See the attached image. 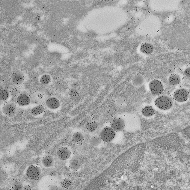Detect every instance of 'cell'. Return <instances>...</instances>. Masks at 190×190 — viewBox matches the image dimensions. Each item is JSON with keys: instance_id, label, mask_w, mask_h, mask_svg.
<instances>
[{"instance_id": "6da1fadb", "label": "cell", "mask_w": 190, "mask_h": 190, "mask_svg": "<svg viewBox=\"0 0 190 190\" xmlns=\"http://www.w3.org/2000/svg\"><path fill=\"white\" fill-rule=\"evenodd\" d=\"M155 104L161 110H167L172 107L173 102L167 96H162L156 99L155 101Z\"/></svg>"}, {"instance_id": "7a4b0ae2", "label": "cell", "mask_w": 190, "mask_h": 190, "mask_svg": "<svg viewBox=\"0 0 190 190\" xmlns=\"http://www.w3.org/2000/svg\"><path fill=\"white\" fill-rule=\"evenodd\" d=\"M115 131L110 127H106L102 130L100 133V137L103 141L110 142L115 137Z\"/></svg>"}, {"instance_id": "3957f363", "label": "cell", "mask_w": 190, "mask_h": 190, "mask_svg": "<svg viewBox=\"0 0 190 190\" xmlns=\"http://www.w3.org/2000/svg\"><path fill=\"white\" fill-rule=\"evenodd\" d=\"M149 88L153 94H161L164 91V86L161 81L157 79L153 80L149 84Z\"/></svg>"}, {"instance_id": "277c9868", "label": "cell", "mask_w": 190, "mask_h": 190, "mask_svg": "<svg viewBox=\"0 0 190 190\" xmlns=\"http://www.w3.org/2000/svg\"><path fill=\"white\" fill-rule=\"evenodd\" d=\"M41 171L40 168L35 165L29 166L26 171V175L28 178L31 180H36L40 177Z\"/></svg>"}, {"instance_id": "5b68a950", "label": "cell", "mask_w": 190, "mask_h": 190, "mask_svg": "<svg viewBox=\"0 0 190 190\" xmlns=\"http://www.w3.org/2000/svg\"><path fill=\"white\" fill-rule=\"evenodd\" d=\"M189 96V92L184 88L177 90L174 94V99L177 102L180 103L186 102L188 100Z\"/></svg>"}, {"instance_id": "8992f818", "label": "cell", "mask_w": 190, "mask_h": 190, "mask_svg": "<svg viewBox=\"0 0 190 190\" xmlns=\"http://www.w3.org/2000/svg\"><path fill=\"white\" fill-rule=\"evenodd\" d=\"M111 126L115 132H121L125 128V122L123 119L121 117H117L114 119L112 121Z\"/></svg>"}, {"instance_id": "52a82bcc", "label": "cell", "mask_w": 190, "mask_h": 190, "mask_svg": "<svg viewBox=\"0 0 190 190\" xmlns=\"http://www.w3.org/2000/svg\"><path fill=\"white\" fill-rule=\"evenodd\" d=\"M3 113L6 116L12 117L16 113V108L14 104L11 103H6L2 107Z\"/></svg>"}, {"instance_id": "ba28073f", "label": "cell", "mask_w": 190, "mask_h": 190, "mask_svg": "<svg viewBox=\"0 0 190 190\" xmlns=\"http://www.w3.org/2000/svg\"><path fill=\"white\" fill-rule=\"evenodd\" d=\"M58 156L62 161H65L68 159L71 155V151L66 147H61L58 150L57 152Z\"/></svg>"}, {"instance_id": "9c48e42d", "label": "cell", "mask_w": 190, "mask_h": 190, "mask_svg": "<svg viewBox=\"0 0 190 190\" xmlns=\"http://www.w3.org/2000/svg\"><path fill=\"white\" fill-rule=\"evenodd\" d=\"M16 102L19 106H27L30 103L31 99L27 95L21 94L19 95L16 98Z\"/></svg>"}, {"instance_id": "30bf717a", "label": "cell", "mask_w": 190, "mask_h": 190, "mask_svg": "<svg viewBox=\"0 0 190 190\" xmlns=\"http://www.w3.org/2000/svg\"><path fill=\"white\" fill-rule=\"evenodd\" d=\"M46 106L51 109H58L60 106L59 101L55 97H51L47 99L46 101Z\"/></svg>"}, {"instance_id": "8fae6325", "label": "cell", "mask_w": 190, "mask_h": 190, "mask_svg": "<svg viewBox=\"0 0 190 190\" xmlns=\"http://www.w3.org/2000/svg\"><path fill=\"white\" fill-rule=\"evenodd\" d=\"M12 80L13 83L15 85H20L24 80V76L21 72H16L12 74Z\"/></svg>"}, {"instance_id": "7c38bea8", "label": "cell", "mask_w": 190, "mask_h": 190, "mask_svg": "<svg viewBox=\"0 0 190 190\" xmlns=\"http://www.w3.org/2000/svg\"><path fill=\"white\" fill-rule=\"evenodd\" d=\"M153 49V46L149 43H144L141 44L140 47L141 52L146 55H150L152 53Z\"/></svg>"}, {"instance_id": "4fadbf2b", "label": "cell", "mask_w": 190, "mask_h": 190, "mask_svg": "<svg viewBox=\"0 0 190 190\" xmlns=\"http://www.w3.org/2000/svg\"><path fill=\"white\" fill-rule=\"evenodd\" d=\"M42 164L43 166L46 168L52 167L54 164L53 158L50 156H45L42 159Z\"/></svg>"}, {"instance_id": "5bb4252c", "label": "cell", "mask_w": 190, "mask_h": 190, "mask_svg": "<svg viewBox=\"0 0 190 190\" xmlns=\"http://www.w3.org/2000/svg\"><path fill=\"white\" fill-rule=\"evenodd\" d=\"M141 113L144 116L149 117L153 116L155 114V110L151 106H147L142 109Z\"/></svg>"}, {"instance_id": "9a60e30c", "label": "cell", "mask_w": 190, "mask_h": 190, "mask_svg": "<svg viewBox=\"0 0 190 190\" xmlns=\"http://www.w3.org/2000/svg\"><path fill=\"white\" fill-rule=\"evenodd\" d=\"M45 110V108L42 105H39L34 107L31 110V112L34 116H36L43 113Z\"/></svg>"}, {"instance_id": "2e32d148", "label": "cell", "mask_w": 190, "mask_h": 190, "mask_svg": "<svg viewBox=\"0 0 190 190\" xmlns=\"http://www.w3.org/2000/svg\"><path fill=\"white\" fill-rule=\"evenodd\" d=\"M81 167L80 161L77 159H72L70 162V167L72 170L77 171Z\"/></svg>"}, {"instance_id": "e0dca14e", "label": "cell", "mask_w": 190, "mask_h": 190, "mask_svg": "<svg viewBox=\"0 0 190 190\" xmlns=\"http://www.w3.org/2000/svg\"><path fill=\"white\" fill-rule=\"evenodd\" d=\"M98 126L97 123L95 121H91L86 123L85 128L90 132H93L96 129Z\"/></svg>"}, {"instance_id": "ac0fdd59", "label": "cell", "mask_w": 190, "mask_h": 190, "mask_svg": "<svg viewBox=\"0 0 190 190\" xmlns=\"http://www.w3.org/2000/svg\"><path fill=\"white\" fill-rule=\"evenodd\" d=\"M180 78L179 76L175 74H172L169 77V82L170 84L172 85H175L178 84L180 82Z\"/></svg>"}, {"instance_id": "d6986e66", "label": "cell", "mask_w": 190, "mask_h": 190, "mask_svg": "<svg viewBox=\"0 0 190 190\" xmlns=\"http://www.w3.org/2000/svg\"><path fill=\"white\" fill-rule=\"evenodd\" d=\"M72 140L76 143H80L84 140V137L82 133L80 132H77L74 133L72 137Z\"/></svg>"}, {"instance_id": "ffe728a7", "label": "cell", "mask_w": 190, "mask_h": 190, "mask_svg": "<svg viewBox=\"0 0 190 190\" xmlns=\"http://www.w3.org/2000/svg\"><path fill=\"white\" fill-rule=\"evenodd\" d=\"M102 140L101 137L97 136H94L91 138L90 142L93 146H97L101 144Z\"/></svg>"}, {"instance_id": "44dd1931", "label": "cell", "mask_w": 190, "mask_h": 190, "mask_svg": "<svg viewBox=\"0 0 190 190\" xmlns=\"http://www.w3.org/2000/svg\"><path fill=\"white\" fill-rule=\"evenodd\" d=\"M132 81L135 85L139 86L143 84L144 82V79L142 76L138 75L133 78Z\"/></svg>"}, {"instance_id": "7402d4cb", "label": "cell", "mask_w": 190, "mask_h": 190, "mask_svg": "<svg viewBox=\"0 0 190 190\" xmlns=\"http://www.w3.org/2000/svg\"><path fill=\"white\" fill-rule=\"evenodd\" d=\"M72 182L70 179L65 178L63 179L61 183V186L63 189H68L72 185Z\"/></svg>"}, {"instance_id": "603a6c76", "label": "cell", "mask_w": 190, "mask_h": 190, "mask_svg": "<svg viewBox=\"0 0 190 190\" xmlns=\"http://www.w3.org/2000/svg\"><path fill=\"white\" fill-rule=\"evenodd\" d=\"M50 81H51V77L49 75L47 74L42 75L40 79V82L41 83L44 85L48 84Z\"/></svg>"}, {"instance_id": "cb8c5ba5", "label": "cell", "mask_w": 190, "mask_h": 190, "mask_svg": "<svg viewBox=\"0 0 190 190\" xmlns=\"http://www.w3.org/2000/svg\"><path fill=\"white\" fill-rule=\"evenodd\" d=\"M9 92L5 89H2L1 91V101H5L9 98Z\"/></svg>"}, {"instance_id": "d4e9b609", "label": "cell", "mask_w": 190, "mask_h": 190, "mask_svg": "<svg viewBox=\"0 0 190 190\" xmlns=\"http://www.w3.org/2000/svg\"><path fill=\"white\" fill-rule=\"evenodd\" d=\"M69 95L72 98H75L78 96L79 95V92L77 90L75 89H72L70 90L69 91Z\"/></svg>"}, {"instance_id": "484cf974", "label": "cell", "mask_w": 190, "mask_h": 190, "mask_svg": "<svg viewBox=\"0 0 190 190\" xmlns=\"http://www.w3.org/2000/svg\"><path fill=\"white\" fill-rule=\"evenodd\" d=\"M11 92L12 96L13 97H15L19 95V93H20V91L17 88H14L12 89Z\"/></svg>"}, {"instance_id": "4316f807", "label": "cell", "mask_w": 190, "mask_h": 190, "mask_svg": "<svg viewBox=\"0 0 190 190\" xmlns=\"http://www.w3.org/2000/svg\"><path fill=\"white\" fill-rule=\"evenodd\" d=\"M22 189V186L20 183L16 182L14 184L12 189L15 190H20Z\"/></svg>"}, {"instance_id": "83f0119b", "label": "cell", "mask_w": 190, "mask_h": 190, "mask_svg": "<svg viewBox=\"0 0 190 190\" xmlns=\"http://www.w3.org/2000/svg\"><path fill=\"white\" fill-rule=\"evenodd\" d=\"M185 74L187 77H190V68H188L185 71Z\"/></svg>"}, {"instance_id": "f1b7e54d", "label": "cell", "mask_w": 190, "mask_h": 190, "mask_svg": "<svg viewBox=\"0 0 190 190\" xmlns=\"http://www.w3.org/2000/svg\"><path fill=\"white\" fill-rule=\"evenodd\" d=\"M25 190H30L32 189L31 186H26L23 188Z\"/></svg>"}]
</instances>
